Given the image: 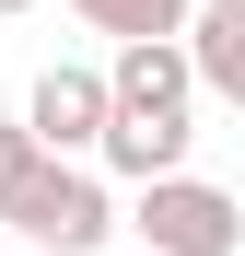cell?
<instances>
[{"label": "cell", "mask_w": 245, "mask_h": 256, "mask_svg": "<svg viewBox=\"0 0 245 256\" xmlns=\"http://www.w3.org/2000/svg\"><path fill=\"white\" fill-rule=\"evenodd\" d=\"M187 47H117L105 70V116H187Z\"/></svg>", "instance_id": "5b68a950"}, {"label": "cell", "mask_w": 245, "mask_h": 256, "mask_svg": "<svg viewBox=\"0 0 245 256\" xmlns=\"http://www.w3.org/2000/svg\"><path fill=\"white\" fill-rule=\"evenodd\" d=\"M24 140L47 152V163H82V152L105 140V70L47 58V70H35V94H24Z\"/></svg>", "instance_id": "3957f363"}, {"label": "cell", "mask_w": 245, "mask_h": 256, "mask_svg": "<svg viewBox=\"0 0 245 256\" xmlns=\"http://www.w3.org/2000/svg\"><path fill=\"white\" fill-rule=\"evenodd\" d=\"M35 175H47V152L24 140V116H0V222H12V198H24Z\"/></svg>", "instance_id": "ba28073f"}, {"label": "cell", "mask_w": 245, "mask_h": 256, "mask_svg": "<svg viewBox=\"0 0 245 256\" xmlns=\"http://www.w3.org/2000/svg\"><path fill=\"white\" fill-rule=\"evenodd\" d=\"M12 233H24L35 256H94V244L117 233V186L94 175V163H47V175L12 198Z\"/></svg>", "instance_id": "7a4b0ae2"}, {"label": "cell", "mask_w": 245, "mask_h": 256, "mask_svg": "<svg viewBox=\"0 0 245 256\" xmlns=\"http://www.w3.org/2000/svg\"><path fill=\"white\" fill-rule=\"evenodd\" d=\"M198 12H233V24H245V0H198Z\"/></svg>", "instance_id": "9c48e42d"}, {"label": "cell", "mask_w": 245, "mask_h": 256, "mask_svg": "<svg viewBox=\"0 0 245 256\" xmlns=\"http://www.w3.org/2000/svg\"><path fill=\"white\" fill-rule=\"evenodd\" d=\"M187 82L222 94V105H245V24H233V12H198V24H187Z\"/></svg>", "instance_id": "52a82bcc"}, {"label": "cell", "mask_w": 245, "mask_h": 256, "mask_svg": "<svg viewBox=\"0 0 245 256\" xmlns=\"http://www.w3.org/2000/svg\"><path fill=\"white\" fill-rule=\"evenodd\" d=\"M12 12H35V0H0V24H12Z\"/></svg>", "instance_id": "30bf717a"}, {"label": "cell", "mask_w": 245, "mask_h": 256, "mask_svg": "<svg viewBox=\"0 0 245 256\" xmlns=\"http://www.w3.org/2000/svg\"><path fill=\"white\" fill-rule=\"evenodd\" d=\"M117 233H140L152 256H245V198L210 186V175H163V186L129 198Z\"/></svg>", "instance_id": "6da1fadb"}, {"label": "cell", "mask_w": 245, "mask_h": 256, "mask_svg": "<svg viewBox=\"0 0 245 256\" xmlns=\"http://www.w3.org/2000/svg\"><path fill=\"white\" fill-rule=\"evenodd\" d=\"M94 163H105L117 186H163V175H187V116H105Z\"/></svg>", "instance_id": "277c9868"}, {"label": "cell", "mask_w": 245, "mask_h": 256, "mask_svg": "<svg viewBox=\"0 0 245 256\" xmlns=\"http://www.w3.org/2000/svg\"><path fill=\"white\" fill-rule=\"evenodd\" d=\"M94 35H117V47H187V24H198V0H70Z\"/></svg>", "instance_id": "8992f818"}]
</instances>
